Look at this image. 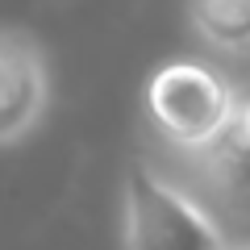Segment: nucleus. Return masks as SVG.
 Returning a JSON list of instances; mask_svg holds the SVG:
<instances>
[{
  "label": "nucleus",
  "instance_id": "nucleus-1",
  "mask_svg": "<svg viewBox=\"0 0 250 250\" xmlns=\"http://www.w3.org/2000/svg\"><path fill=\"white\" fill-rule=\"evenodd\" d=\"M242 108L229 75L200 59H171L146 83V121L184 159L213 150L238 125Z\"/></svg>",
  "mask_w": 250,
  "mask_h": 250
},
{
  "label": "nucleus",
  "instance_id": "nucleus-2",
  "mask_svg": "<svg viewBox=\"0 0 250 250\" xmlns=\"http://www.w3.org/2000/svg\"><path fill=\"white\" fill-rule=\"evenodd\" d=\"M121 238L125 250H233L196 192L146 163H134L125 175Z\"/></svg>",
  "mask_w": 250,
  "mask_h": 250
},
{
  "label": "nucleus",
  "instance_id": "nucleus-3",
  "mask_svg": "<svg viewBox=\"0 0 250 250\" xmlns=\"http://www.w3.org/2000/svg\"><path fill=\"white\" fill-rule=\"evenodd\" d=\"M188 163L196 175L192 192L200 196V205L217 217L233 246H250V134L242 129V121L213 150Z\"/></svg>",
  "mask_w": 250,
  "mask_h": 250
},
{
  "label": "nucleus",
  "instance_id": "nucleus-4",
  "mask_svg": "<svg viewBox=\"0 0 250 250\" xmlns=\"http://www.w3.org/2000/svg\"><path fill=\"white\" fill-rule=\"evenodd\" d=\"M50 108V67L21 29H0V146H17Z\"/></svg>",
  "mask_w": 250,
  "mask_h": 250
},
{
  "label": "nucleus",
  "instance_id": "nucleus-5",
  "mask_svg": "<svg viewBox=\"0 0 250 250\" xmlns=\"http://www.w3.org/2000/svg\"><path fill=\"white\" fill-rule=\"evenodd\" d=\"M188 25L217 54H250V0H188Z\"/></svg>",
  "mask_w": 250,
  "mask_h": 250
},
{
  "label": "nucleus",
  "instance_id": "nucleus-6",
  "mask_svg": "<svg viewBox=\"0 0 250 250\" xmlns=\"http://www.w3.org/2000/svg\"><path fill=\"white\" fill-rule=\"evenodd\" d=\"M238 121H242V129H246V134H250V104L242 108V117H238Z\"/></svg>",
  "mask_w": 250,
  "mask_h": 250
},
{
  "label": "nucleus",
  "instance_id": "nucleus-7",
  "mask_svg": "<svg viewBox=\"0 0 250 250\" xmlns=\"http://www.w3.org/2000/svg\"><path fill=\"white\" fill-rule=\"evenodd\" d=\"M233 250H250V246H233Z\"/></svg>",
  "mask_w": 250,
  "mask_h": 250
}]
</instances>
